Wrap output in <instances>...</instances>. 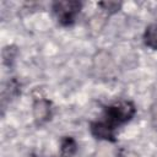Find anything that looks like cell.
<instances>
[{"label":"cell","mask_w":157,"mask_h":157,"mask_svg":"<svg viewBox=\"0 0 157 157\" xmlns=\"http://www.w3.org/2000/svg\"><path fill=\"white\" fill-rule=\"evenodd\" d=\"M135 113V107L131 102L120 101L109 105L99 120L91 125V131L99 139H112L114 130L121 124L129 121Z\"/></svg>","instance_id":"obj_1"},{"label":"cell","mask_w":157,"mask_h":157,"mask_svg":"<svg viewBox=\"0 0 157 157\" xmlns=\"http://www.w3.org/2000/svg\"><path fill=\"white\" fill-rule=\"evenodd\" d=\"M81 9V2L78 1H58L54 2L53 10L56 18L63 25H70L74 22L76 15Z\"/></svg>","instance_id":"obj_2"},{"label":"cell","mask_w":157,"mask_h":157,"mask_svg":"<svg viewBox=\"0 0 157 157\" xmlns=\"http://www.w3.org/2000/svg\"><path fill=\"white\" fill-rule=\"evenodd\" d=\"M145 43L148 47H151L153 49H157V23H152L146 28Z\"/></svg>","instance_id":"obj_3"}]
</instances>
